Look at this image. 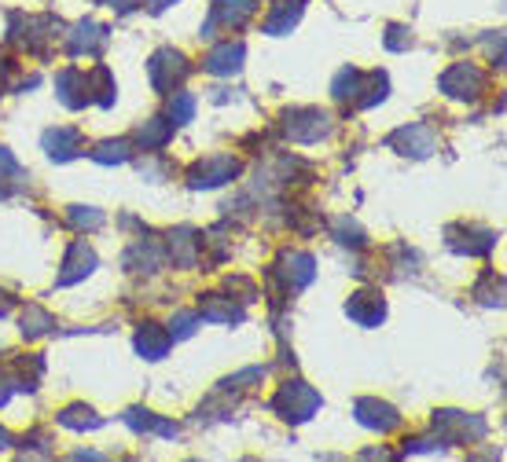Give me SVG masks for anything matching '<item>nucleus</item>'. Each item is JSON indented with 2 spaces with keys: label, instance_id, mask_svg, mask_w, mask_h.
<instances>
[{
  "label": "nucleus",
  "instance_id": "8",
  "mask_svg": "<svg viewBox=\"0 0 507 462\" xmlns=\"http://www.w3.org/2000/svg\"><path fill=\"white\" fill-rule=\"evenodd\" d=\"M346 316L353 323H361V327H379L382 316H386V301L379 294H372V290H361V294H353L346 301Z\"/></svg>",
  "mask_w": 507,
  "mask_h": 462
},
{
  "label": "nucleus",
  "instance_id": "31",
  "mask_svg": "<svg viewBox=\"0 0 507 462\" xmlns=\"http://www.w3.org/2000/svg\"><path fill=\"white\" fill-rule=\"evenodd\" d=\"M12 389H19V382H15V378H0V404H8Z\"/></svg>",
  "mask_w": 507,
  "mask_h": 462
},
{
  "label": "nucleus",
  "instance_id": "25",
  "mask_svg": "<svg viewBox=\"0 0 507 462\" xmlns=\"http://www.w3.org/2000/svg\"><path fill=\"white\" fill-rule=\"evenodd\" d=\"M126 158H129V143H126V140H107V143H100V147L93 150V162H100V166L126 162Z\"/></svg>",
  "mask_w": 507,
  "mask_h": 462
},
{
  "label": "nucleus",
  "instance_id": "27",
  "mask_svg": "<svg viewBox=\"0 0 507 462\" xmlns=\"http://www.w3.org/2000/svg\"><path fill=\"white\" fill-rule=\"evenodd\" d=\"M192 114H195V96H188V92H173L169 118L173 121H192Z\"/></svg>",
  "mask_w": 507,
  "mask_h": 462
},
{
  "label": "nucleus",
  "instance_id": "23",
  "mask_svg": "<svg viewBox=\"0 0 507 462\" xmlns=\"http://www.w3.org/2000/svg\"><path fill=\"white\" fill-rule=\"evenodd\" d=\"M67 221H70V228H78V231H96V228H103V213L93 209V206H70Z\"/></svg>",
  "mask_w": 507,
  "mask_h": 462
},
{
  "label": "nucleus",
  "instance_id": "29",
  "mask_svg": "<svg viewBox=\"0 0 507 462\" xmlns=\"http://www.w3.org/2000/svg\"><path fill=\"white\" fill-rule=\"evenodd\" d=\"M195 323H199V312H176L169 323V337H192Z\"/></svg>",
  "mask_w": 507,
  "mask_h": 462
},
{
  "label": "nucleus",
  "instance_id": "19",
  "mask_svg": "<svg viewBox=\"0 0 507 462\" xmlns=\"http://www.w3.org/2000/svg\"><path fill=\"white\" fill-rule=\"evenodd\" d=\"M169 349V330H162L159 323H140L136 330V353L143 360H162Z\"/></svg>",
  "mask_w": 507,
  "mask_h": 462
},
{
  "label": "nucleus",
  "instance_id": "6",
  "mask_svg": "<svg viewBox=\"0 0 507 462\" xmlns=\"http://www.w3.org/2000/svg\"><path fill=\"white\" fill-rule=\"evenodd\" d=\"M254 12H258V0H217L214 12H210V22L202 26V37H214V29H217V26H225V29H240Z\"/></svg>",
  "mask_w": 507,
  "mask_h": 462
},
{
  "label": "nucleus",
  "instance_id": "26",
  "mask_svg": "<svg viewBox=\"0 0 507 462\" xmlns=\"http://www.w3.org/2000/svg\"><path fill=\"white\" fill-rule=\"evenodd\" d=\"M331 92H335V100H353L356 92H361V70H353V67H346L339 77H335V85H331Z\"/></svg>",
  "mask_w": 507,
  "mask_h": 462
},
{
  "label": "nucleus",
  "instance_id": "4",
  "mask_svg": "<svg viewBox=\"0 0 507 462\" xmlns=\"http://www.w3.org/2000/svg\"><path fill=\"white\" fill-rule=\"evenodd\" d=\"M147 74H151V85L159 92H173L188 77V59L184 52H173V48H162L151 55V63H147Z\"/></svg>",
  "mask_w": 507,
  "mask_h": 462
},
{
  "label": "nucleus",
  "instance_id": "5",
  "mask_svg": "<svg viewBox=\"0 0 507 462\" xmlns=\"http://www.w3.org/2000/svg\"><path fill=\"white\" fill-rule=\"evenodd\" d=\"M482 88H486V74L474 63H456L441 77V92L445 96H453V100H478Z\"/></svg>",
  "mask_w": 507,
  "mask_h": 462
},
{
  "label": "nucleus",
  "instance_id": "15",
  "mask_svg": "<svg viewBox=\"0 0 507 462\" xmlns=\"http://www.w3.org/2000/svg\"><path fill=\"white\" fill-rule=\"evenodd\" d=\"M243 55H247L243 41H221L210 55H206V70L210 74H235L243 67Z\"/></svg>",
  "mask_w": 507,
  "mask_h": 462
},
{
  "label": "nucleus",
  "instance_id": "10",
  "mask_svg": "<svg viewBox=\"0 0 507 462\" xmlns=\"http://www.w3.org/2000/svg\"><path fill=\"white\" fill-rule=\"evenodd\" d=\"M353 411H356V422L368 429H379V434H390L394 426H401V415L390 404H382V400H356Z\"/></svg>",
  "mask_w": 507,
  "mask_h": 462
},
{
  "label": "nucleus",
  "instance_id": "12",
  "mask_svg": "<svg viewBox=\"0 0 507 462\" xmlns=\"http://www.w3.org/2000/svg\"><path fill=\"white\" fill-rule=\"evenodd\" d=\"M63 268H67V272H59V287H70V283L85 280V275L96 268V254H93V250H88V246H85V239L70 242V250H67V261H63Z\"/></svg>",
  "mask_w": 507,
  "mask_h": 462
},
{
  "label": "nucleus",
  "instance_id": "11",
  "mask_svg": "<svg viewBox=\"0 0 507 462\" xmlns=\"http://www.w3.org/2000/svg\"><path fill=\"white\" fill-rule=\"evenodd\" d=\"M313 264H316V261H313L309 254H283L276 272H280V280H283L287 290H302V287L313 283V272H316Z\"/></svg>",
  "mask_w": 507,
  "mask_h": 462
},
{
  "label": "nucleus",
  "instance_id": "18",
  "mask_svg": "<svg viewBox=\"0 0 507 462\" xmlns=\"http://www.w3.org/2000/svg\"><path fill=\"white\" fill-rule=\"evenodd\" d=\"M199 250H202V239H195L192 228H176L169 235V257H173V264L192 268L199 261Z\"/></svg>",
  "mask_w": 507,
  "mask_h": 462
},
{
  "label": "nucleus",
  "instance_id": "16",
  "mask_svg": "<svg viewBox=\"0 0 507 462\" xmlns=\"http://www.w3.org/2000/svg\"><path fill=\"white\" fill-rule=\"evenodd\" d=\"M199 316L210 320V323H240V320H243V308L232 304V297L206 294V297L199 301Z\"/></svg>",
  "mask_w": 507,
  "mask_h": 462
},
{
  "label": "nucleus",
  "instance_id": "28",
  "mask_svg": "<svg viewBox=\"0 0 507 462\" xmlns=\"http://www.w3.org/2000/svg\"><path fill=\"white\" fill-rule=\"evenodd\" d=\"M335 235H339L342 246H364V231L356 228L349 217H339V221H335Z\"/></svg>",
  "mask_w": 507,
  "mask_h": 462
},
{
  "label": "nucleus",
  "instance_id": "22",
  "mask_svg": "<svg viewBox=\"0 0 507 462\" xmlns=\"http://www.w3.org/2000/svg\"><path fill=\"white\" fill-rule=\"evenodd\" d=\"M52 327H55V320L45 312V308H37V304H29L26 312H22V334L26 337H45Z\"/></svg>",
  "mask_w": 507,
  "mask_h": 462
},
{
  "label": "nucleus",
  "instance_id": "20",
  "mask_svg": "<svg viewBox=\"0 0 507 462\" xmlns=\"http://www.w3.org/2000/svg\"><path fill=\"white\" fill-rule=\"evenodd\" d=\"M173 140V121H166V118H151L147 126L136 133V143L143 147V150H159V147H166Z\"/></svg>",
  "mask_w": 507,
  "mask_h": 462
},
{
  "label": "nucleus",
  "instance_id": "33",
  "mask_svg": "<svg viewBox=\"0 0 507 462\" xmlns=\"http://www.w3.org/2000/svg\"><path fill=\"white\" fill-rule=\"evenodd\" d=\"M169 4H176V0H151V8H169Z\"/></svg>",
  "mask_w": 507,
  "mask_h": 462
},
{
  "label": "nucleus",
  "instance_id": "32",
  "mask_svg": "<svg viewBox=\"0 0 507 462\" xmlns=\"http://www.w3.org/2000/svg\"><path fill=\"white\" fill-rule=\"evenodd\" d=\"M8 444H12V437H8V434H4V429H0V451H4V448H8Z\"/></svg>",
  "mask_w": 507,
  "mask_h": 462
},
{
  "label": "nucleus",
  "instance_id": "3",
  "mask_svg": "<svg viewBox=\"0 0 507 462\" xmlns=\"http://www.w3.org/2000/svg\"><path fill=\"white\" fill-rule=\"evenodd\" d=\"M235 176H240V158H232V154H210V158L192 166L188 183L192 188H217V183H228Z\"/></svg>",
  "mask_w": 507,
  "mask_h": 462
},
{
  "label": "nucleus",
  "instance_id": "21",
  "mask_svg": "<svg viewBox=\"0 0 507 462\" xmlns=\"http://www.w3.org/2000/svg\"><path fill=\"white\" fill-rule=\"evenodd\" d=\"M126 422L133 426V429H140V434H162V437H176V426L173 422H162V418H155L151 411H126Z\"/></svg>",
  "mask_w": 507,
  "mask_h": 462
},
{
  "label": "nucleus",
  "instance_id": "9",
  "mask_svg": "<svg viewBox=\"0 0 507 462\" xmlns=\"http://www.w3.org/2000/svg\"><path fill=\"white\" fill-rule=\"evenodd\" d=\"M390 147H397L401 154H412V158H427V154L437 147L430 126H408V129H397L390 136Z\"/></svg>",
  "mask_w": 507,
  "mask_h": 462
},
{
  "label": "nucleus",
  "instance_id": "7",
  "mask_svg": "<svg viewBox=\"0 0 507 462\" xmlns=\"http://www.w3.org/2000/svg\"><path fill=\"white\" fill-rule=\"evenodd\" d=\"M434 429H441L449 441H482L486 437V422L482 418H467V415H460V411H441L437 418H434Z\"/></svg>",
  "mask_w": 507,
  "mask_h": 462
},
{
  "label": "nucleus",
  "instance_id": "13",
  "mask_svg": "<svg viewBox=\"0 0 507 462\" xmlns=\"http://www.w3.org/2000/svg\"><path fill=\"white\" fill-rule=\"evenodd\" d=\"M306 12V0H276L273 8H268V19H265V34H290V29L298 26V19H302Z\"/></svg>",
  "mask_w": 507,
  "mask_h": 462
},
{
  "label": "nucleus",
  "instance_id": "2",
  "mask_svg": "<svg viewBox=\"0 0 507 462\" xmlns=\"http://www.w3.org/2000/svg\"><path fill=\"white\" fill-rule=\"evenodd\" d=\"M283 133L294 140V143H316L331 133V118L316 107H298V110H287L283 118Z\"/></svg>",
  "mask_w": 507,
  "mask_h": 462
},
{
  "label": "nucleus",
  "instance_id": "17",
  "mask_svg": "<svg viewBox=\"0 0 507 462\" xmlns=\"http://www.w3.org/2000/svg\"><path fill=\"white\" fill-rule=\"evenodd\" d=\"M45 150H48V158H55V162H70L74 154L81 150V133L78 129H48L45 133Z\"/></svg>",
  "mask_w": 507,
  "mask_h": 462
},
{
  "label": "nucleus",
  "instance_id": "14",
  "mask_svg": "<svg viewBox=\"0 0 507 462\" xmlns=\"http://www.w3.org/2000/svg\"><path fill=\"white\" fill-rule=\"evenodd\" d=\"M107 45V26L93 22V19H85L74 26V34H70V55H96L100 48Z\"/></svg>",
  "mask_w": 507,
  "mask_h": 462
},
{
  "label": "nucleus",
  "instance_id": "30",
  "mask_svg": "<svg viewBox=\"0 0 507 462\" xmlns=\"http://www.w3.org/2000/svg\"><path fill=\"white\" fill-rule=\"evenodd\" d=\"M408 45H412L408 29H405V26H390V34H386V48H390V52H401V48H408Z\"/></svg>",
  "mask_w": 507,
  "mask_h": 462
},
{
  "label": "nucleus",
  "instance_id": "24",
  "mask_svg": "<svg viewBox=\"0 0 507 462\" xmlns=\"http://www.w3.org/2000/svg\"><path fill=\"white\" fill-rule=\"evenodd\" d=\"M59 422H63V426H70V429H100V418H96V411H93V408H81V404L67 408L63 415H59Z\"/></svg>",
  "mask_w": 507,
  "mask_h": 462
},
{
  "label": "nucleus",
  "instance_id": "1",
  "mask_svg": "<svg viewBox=\"0 0 507 462\" xmlns=\"http://www.w3.org/2000/svg\"><path fill=\"white\" fill-rule=\"evenodd\" d=\"M316 408H320V393L313 385H306V382H287L273 396V411L283 415L287 422H306V418L316 415Z\"/></svg>",
  "mask_w": 507,
  "mask_h": 462
}]
</instances>
